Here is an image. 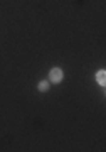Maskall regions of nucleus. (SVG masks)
<instances>
[{"mask_svg":"<svg viewBox=\"0 0 106 152\" xmlns=\"http://www.w3.org/2000/svg\"><path fill=\"white\" fill-rule=\"evenodd\" d=\"M61 80H62V71H61V68H52V69L49 71V81L61 83Z\"/></svg>","mask_w":106,"mask_h":152,"instance_id":"nucleus-1","label":"nucleus"},{"mask_svg":"<svg viewBox=\"0 0 106 152\" xmlns=\"http://www.w3.org/2000/svg\"><path fill=\"white\" fill-rule=\"evenodd\" d=\"M96 81L99 83L101 86H105V85H106V71L105 69H101V71L96 73Z\"/></svg>","mask_w":106,"mask_h":152,"instance_id":"nucleus-2","label":"nucleus"},{"mask_svg":"<svg viewBox=\"0 0 106 152\" xmlns=\"http://www.w3.org/2000/svg\"><path fill=\"white\" fill-rule=\"evenodd\" d=\"M37 88H39V91H47L49 90V83L47 81H41L37 85Z\"/></svg>","mask_w":106,"mask_h":152,"instance_id":"nucleus-3","label":"nucleus"}]
</instances>
